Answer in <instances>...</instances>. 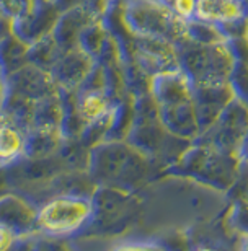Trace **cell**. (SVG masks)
Returning a JSON list of instances; mask_svg holds the SVG:
<instances>
[{"label": "cell", "mask_w": 248, "mask_h": 251, "mask_svg": "<svg viewBox=\"0 0 248 251\" xmlns=\"http://www.w3.org/2000/svg\"><path fill=\"white\" fill-rule=\"evenodd\" d=\"M23 149V139L13 126L7 123L2 127V160L5 163L13 160Z\"/></svg>", "instance_id": "obj_3"}, {"label": "cell", "mask_w": 248, "mask_h": 251, "mask_svg": "<svg viewBox=\"0 0 248 251\" xmlns=\"http://www.w3.org/2000/svg\"><path fill=\"white\" fill-rule=\"evenodd\" d=\"M92 215V205L83 199L59 198L39 210L36 222L43 230L54 235H65L79 230Z\"/></svg>", "instance_id": "obj_1"}, {"label": "cell", "mask_w": 248, "mask_h": 251, "mask_svg": "<svg viewBox=\"0 0 248 251\" xmlns=\"http://www.w3.org/2000/svg\"><path fill=\"white\" fill-rule=\"evenodd\" d=\"M196 15L204 22H234L240 15V0H198Z\"/></svg>", "instance_id": "obj_2"}, {"label": "cell", "mask_w": 248, "mask_h": 251, "mask_svg": "<svg viewBox=\"0 0 248 251\" xmlns=\"http://www.w3.org/2000/svg\"><path fill=\"white\" fill-rule=\"evenodd\" d=\"M106 108V103H105V98L100 97L97 93H92V95H87L83 100H82V104H80V111L85 118L88 119H95L101 116V113L105 111Z\"/></svg>", "instance_id": "obj_4"}, {"label": "cell", "mask_w": 248, "mask_h": 251, "mask_svg": "<svg viewBox=\"0 0 248 251\" xmlns=\"http://www.w3.org/2000/svg\"><path fill=\"white\" fill-rule=\"evenodd\" d=\"M196 3H198V0H175L173 7L180 15L190 17V15L196 13Z\"/></svg>", "instance_id": "obj_5"}]
</instances>
